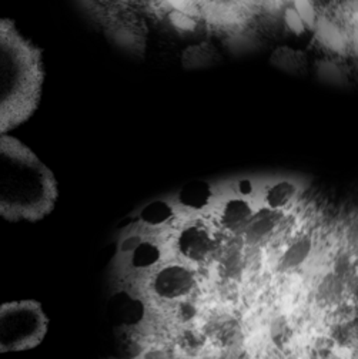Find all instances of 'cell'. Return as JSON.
Wrapping results in <instances>:
<instances>
[{"mask_svg":"<svg viewBox=\"0 0 358 359\" xmlns=\"http://www.w3.org/2000/svg\"><path fill=\"white\" fill-rule=\"evenodd\" d=\"M58 200L53 172L13 137L0 136V217L8 221H39Z\"/></svg>","mask_w":358,"mask_h":359,"instance_id":"1","label":"cell"},{"mask_svg":"<svg viewBox=\"0 0 358 359\" xmlns=\"http://www.w3.org/2000/svg\"><path fill=\"white\" fill-rule=\"evenodd\" d=\"M41 83L39 50L11 22L0 20V136L33 114Z\"/></svg>","mask_w":358,"mask_h":359,"instance_id":"2","label":"cell"},{"mask_svg":"<svg viewBox=\"0 0 358 359\" xmlns=\"http://www.w3.org/2000/svg\"><path fill=\"white\" fill-rule=\"evenodd\" d=\"M48 317L36 301L0 305V353L29 351L39 346L48 332Z\"/></svg>","mask_w":358,"mask_h":359,"instance_id":"3","label":"cell"},{"mask_svg":"<svg viewBox=\"0 0 358 359\" xmlns=\"http://www.w3.org/2000/svg\"><path fill=\"white\" fill-rule=\"evenodd\" d=\"M283 215L279 210L263 208L257 214H253L251 219L244 229L246 240L250 244L257 245L258 243L270 240L276 233L280 231Z\"/></svg>","mask_w":358,"mask_h":359,"instance_id":"4","label":"cell"},{"mask_svg":"<svg viewBox=\"0 0 358 359\" xmlns=\"http://www.w3.org/2000/svg\"><path fill=\"white\" fill-rule=\"evenodd\" d=\"M208 335L216 344L232 348L241 338V325L229 313L217 316L208 324Z\"/></svg>","mask_w":358,"mask_h":359,"instance_id":"5","label":"cell"},{"mask_svg":"<svg viewBox=\"0 0 358 359\" xmlns=\"http://www.w3.org/2000/svg\"><path fill=\"white\" fill-rule=\"evenodd\" d=\"M312 250V240L310 236H300L290 241L279 258V269L281 273H289L303 265L310 257Z\"/></svg>","mask_w":358,"mask_h":359,"instance_id":"6","label":"cell"},{"mask_svg":"<svg viewBox=\"0 0 358 359\" xmlns=\"http://www.w3.org/2000/svg\"><path fill=\"white\" fill-rule=\"evenodd\" d=\"M347 290V283L337 274H327L316 288V301L320 306L330 309L341 304Z\"/></svg>","mask_w":358,"mask_h":359,"instance_id":"7","label":"cell"},{"mask_svg":"<svg viewBox=\"0 0 358 359\" xmlns=\"http://www.w3.org/2000/svg\"><path fill=\"white\" fill-rule=\"evenodd\" d=\"M182 243L186 254L192 259H204L213 251V237L204 229L194 227L187 230L182 238Z\"/></svg>","mask_w":358,"mask_h":359,"instance_id":"8","label":"cell"},{"mask_svg":"<svg viewBox=\"0 0 358 359\" xmlns=\"http://www.w3.org/2000/svg\"><path fill=\"white\" fill-rule=\"evenodd\" d=\"M330 339L334 345L348 349L358 344V318L352 316L340 317L330 330Z\"/></svg>","mask_w":358,"mask_h":359,"instance_id":"9","label":"cell"},{"mask_svg":"<svg viewBox=\"0 0 358 359\" xmlns=\"http://www.w3.org/2000/svg\"><path fill=\"white\" fill-rule=\"evenodd\" d=\"M253 210L250 204L244 200H232L226 204L225 211H223L221 219L225 226L230 230L246 229L248 221L253 217Z\"/></svg>","mask_w":358,"mask_h":359,"instance_id":"10","label":"cell"},{"mask_svg":"<svg viewBox=\"0 0 358 359\" xmlns=\"http://www.w3.org/2000/svg\"><path fill=\"white\" fill-rule=\"evenodd\" d=\"M297 189L290 182H279L272 184L265 191V205L272 210H281L284 208L296 196Z\"/></svg>","mask_w":358,"mask_h":359,"instance_id":"11","label":"cell"},{"mask_svg":"<svg viewBox=\"0 0 358 359\" xmlns=\"http://www.w3.org/2000/svg\"><path fill=\"white\" fill-rule=\"evenodd\" d=\"M293 327L287 318L279 317L273 320L270 325V339L279 349L287 348L293 341Z\"/></svg>","mask_w":358,"mask_h":359,"instance_id":"12","label":"cell"},{"mask_svg":"<svg viewBox=\"0 0 358 359\" xmlns=\"http://www.w3.org/2000/svg\"><path fill=\"white\" fill-rule=\"evenodd\" d=\"M307 359H343L331 339H320L316 344H312L307 352Z\"/></svg>","mask_w":358,"mask_h":359,"instance_id":"13","label":"cell"},{"mask_svg":"<svg viewBox=\"0 0 358 359\" xmlns=\"http://www.w3.org/2000/svg\"><path fill=\"white\" fill-rule=\"evenodd\" d=\"M293 8L300 15L307 27L314 29L317 26V13L311 0H293Z\"/></svg>","mask_w":358,"mask_h":359,"instance_id":"14","label":"cell"},{"mask_svg":"<svg viewBox=\"0 0 358 359\" xmlns=\"http://www.w3.org/2000/svg\"><path fill=\"white\" fill-rule=\"evenodd\" d=\"M284 22L287 25V27L294 33V34H301L305 30V25L303 22V19L300 18V15L296 12V9L293 6H289L284 11Z\"/></svg>","mask_w":358,"mask_h":359,"instance_id":"15","label":"cell"},{"mask_svg":"<svg viewBox=\"0 0 358 359\" xmlns=\"http://www.w3.org/2000/svg\"><path fill=\"white\" fill-rule=\"evenodd\" d=\"M171 22L182 30H192L196 27V22L192 18V15L189 13H183V12H177L174 11L171 15Z\"/></svg>","mask_w":358,"mask_h":359,"instance_id":"16","label":"cell"},{"mask_svg":"<svg viewBox=\"0 0 358 359\" xmlns=\"http://www.w3.org/2000/svg\"><path fill=\"white\" fill-rule=\"evenodd\" d=\"M223 359H253V358L247 351H244L241 348H237V346H232L227 351V353L223 356Z\"/></svg>","mask_w":358,"mask_h":359,"instance_id":"17","label":"cell"},{"mask_svg":"<svg viewBox=\"0 0 358 359\" xmlns=\"http://www.w3.org/2000/svg\"><path fill=\"white\" fill-rule=\"evenodd\" d=\"M350 297H351V299L354 301V304L358 306V276L357 277H354L350 283Z\"/></svg>","mask_w":358,"mask_h":359,"instance_id":"18","label":"cell"},{"mask_svg":"<svg viewBox=\"0 0 358 359\" xmlns=\"http://www.w3.org/2000/svg\"><path fill=\"white\" fill-rule=\"evenodd\" d=\"M350 359H358V344L350 348Z\"/></svg>","mask_w":358,"mask_h":359,"instance_id":"19","label":"cell"},{"mask_svg":"<svg viewBox=\"0 0 358 359\" xmlns=\"http://www.w3.org/2000/svg\"><path fill=\"white\" fill-rule=\"evenodd\" d=\"M272 359H290V358H287V356H274Z\"/></svg>","mask_w":358,"mask_h":359,"instance_id":"20","label":"cell"}]
</instances>
